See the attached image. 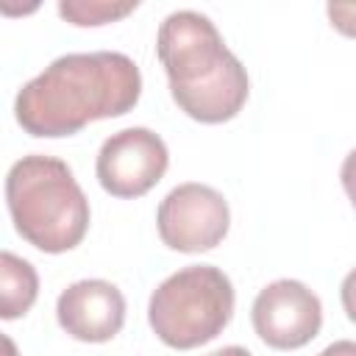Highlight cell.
Here are the masks:
<instances>
[{
	"label": "cell",
	"instance_id": "1",
	"mask_svg": "<svg viewBox=\"0 0 356 356\" xmlns=\"http://www.w3.org/2000/svg\"><path fill=\"white\" fill-rule=\"evenodd\" d=\"M139 95L142 75L125 53H67L17 92L14 117L31 136H72L95 120L128 114Z\"/></svg>",
	"mask_w": 356,
	"mask_h": 356
},
{
	"label": "cell",
	"instance_id": "7",
	"mask_svg": "<svg viewBox=\"0 0 356 356\" xmlns=\"http://www.w3.org/2000/svg\"><path fill=\"white\" fill-rule=\"evenodd\" d=\"M259 339L275 350H295L309 345L323 325L320 298L295 278L267 284L250 309Z\"/></svg>",
	"mask_w": 356,
	"mask_h": 356
},
{
	"label": "cell",
	"instance_id": "15",
	"mask_svg": "<svg viewBox=\"0 0 356 356\" xmlns=\"http://www.w3.org/2000/svg\"><path fill=\"white\" fill-rule=\"evenodd\" d=\"M209 356H250V350L242 348V345H228V348H220V350H214Z\"/></svg>",
	"mask_w": 356,
	"mask_h": 356
},
{
	"label": "cell",
	"instance_id": "3",
	"mask_svg": "<svg viewBox=\"0 0 356 356\" xmlns=\"http://www.w3.org/2000/svg\"><path fill=\"white\" fill-rule=\"evenodd\" d=\"M6 203L17 234L44 253L72 250L89 231V200L67 161L56 156L31 153L14 161Z\"/></svg>",
	"mask_w": 356,
	"mask_h": 356
},
{
	"label": "cell",
	"instance_id": "4",
	"mask_svg": "<svg viewBox=\"0 0 356 356\" xmlns=\"http://www.w3.org/2000/svg\"><path fill=\"white\" fill-rule=\"evenodd\" d=\"M234 314L231 278L214 264H189L164 278L147 303V320L156 337L189 350L211 342Z\"/></svg>",
	"mask_w": 356,
	"mask_h": 356
},
{
	"label": "cell",
	"instance_id": "6",
	"mask_svg": "<svg viewBox=\"0 0 356 356\" xmlns=\"http://www.w3.org/2000/svg\"><path fill=\"white\" fill-rule=\"evenodd\" d=\"M170 153L150 128H122L111 134L97 153V181L114 197H142L167 172Z\"/></svg>",
	"mask_w": 356,
	"mask_h": 356
},
{
	"label": "cell",
	"instance_id": "2",
	"mask_svg": "<svg viewBox=\"0 0 356 356\" xmlns=\"http://www.w3.org/2000/svg\"><path fill=\"white\" fill-rule=\"evenodd\" d=\"M156 53L178 108L197 122H225L248 100V72L200 11H172L159 25Z\"/></svg>",
	"mask_w": 356,
	"mask_h": 356
},
{
	"label": "cell",
	"instance_id": "14",
	"mask_svg": "<svg viewBox=\"0 0 356 356\" xmlns=\"http://www.w3.org/2000/svg\"><path fill=\"white\" fill-rule=\"evenodd\" d=\"M317 356H356V342H350V339L331 342V345H328V348H323Z\"/></svg>",
	"mask_w": 356,
	"mask_h": 356
},
{
	"label": "cell",
	"instance_id": "5",
	"mask_svg": "<svg viewBox=\"0 0 356 356\" xmlns=\"http://www.w3.org/2000/svg\"><path fill=\"white\" fill-rule=\"evenodd\" d=\"M159 236L181 253H200L220 245L231 225L225 197L206 184H178L167 192L156 211Z\"/></svg>",
	"mask_w": 356,
	"mask_h": 356
},
{
	"label": "cell",
	"instance_id": "11",
	"mask_svg": "<svg viewBox=\"0 0 356 356\" xmlns=\"http://www.w3.org/2000/svg\"><path fill=\"white\" fill-rule=\"evenodd\" d=\"M325 11H328L331 25H334L339 33L356 39V3H328Z\"/></svg>",
	"mask_w": 356,
	"mask_h": 356
},
{
	"label": "cell",
	"instance_id": "8",
	"mask_svg": "<svg viewBox=\"0 0 356 356\" xmlns=\"http://www.w3.org/2000/svg\"><path fill=\"white\" fill-rule=\"evenodd\" d=\"M56 317L72 339L108 342L125 323V298L111 281L83 278L58 295Z\"/></svg>",
	"mask_w": 356,
	"mask_h": 356
},
{
	"label": "cell",
	"instance_id": "10",
	"mask_svg": "<svg viewBox=\"0 0 356 356\" xmlns=\"http://www.w3.org/2000/svg\"><path fill=\"white\" fill-rule=\"evenodd\" d=\"M136 8L134 3H108V0H61L58 14L72 25H106L122 19Z\"/></svg>",
	"mask_w": 356,
	"mask_h": 356
},
{
	"label": "cell",
	"instance_id": "12",
	"mask_svg": "<svg viewBox=\"0 0 356 356\" xmlns=\"http://www.w3.org/2000/svg\"><path fill=\"white\" fill-rule=\"evenodd\" d=\"M339 298H342V309H345L348 320H350V323H356V267L342 278Z\"/></svg>",
	"mask_w": 356,
	"mask_h": 356
},
{
	"label": "cell",
	"instance_id": "13",
	"mask_svg": "<svg viewBox=\"0 0 356 356\" xmlns=\"http://www.w3.org/2000/svg\"><path fill=\"white\" fill-rule=\"evenodd\" d=\"M339 178H342V186H345V192H348V197H350V203L356 209V150H350L345 156L342 170H339Z\"/></svg>",
	"mask_w": 356,
	"mask_h": 356
},
{
	"label": "cell",
	"instance_id": "9",
	"mask_svg": "<svg viewBox=\"0 0 356 356\" xmlns=\"http://www.w3.org/2000/svg\"><path fill=\"white\" fill-rule=\"evenodd\" d=\"M39 295V275L31 261L14 256L11 250L0 253V314L3 320L22 317Z\"/></svg>",
	"mask_w": 356,
	"mask_h": 356
}]
</instances>
